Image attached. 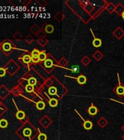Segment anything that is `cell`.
<instances>
[{
  "label": "cell",
  "instance_id": "obj_1",
  "mask_svg": "<svg viewBox=\"0 0 124 140\" xmlns=\"http://www.w3.org/2000/svg\"><path fill=\"white\" fill-rule=\"evenodd\" d=\"M88 113H89L91 115H96V113L98 112V110H97V108L95 106L92 105L91 107H90L88 108Z\"/></svg>",
  "mask_w": 124,
  "mask_h": 140
},
{
  "label": "cell",
  "instance_id": "obj_2",
  "mask_svg": "<svg viewBox=\"0 0 124 140\" xmlns=\"http://www.w3.org/2000/svg\"><path fill=\"white\" fill-rule=\"evenodd\" d=\"M83 127L86 130H90L93 127V124H92L91 121H86L83 123Z\"/></svg>",
  "mask_w": 124,
  "mask_h": 140
},
{
  "label": "cell",
  "instance_id": "obj_3",
  "mask_svg": "<svg viewBox=\"0 0 124 140\" xmlns=\"http://www.w3.org/2000/svg\"><path fill=\"white\" fill-rule=\"evenodd\" d=\"M77 82L78 83H80V85H84L86 83V77L84 75H80L78 77H77Z\"/></svg>",
  "mask_w": 124,
  "mask_h": 140
},
{
  "label": "cell",
  "instance_id": "obj_4",
  "mask_svg": "<svg viewBox=\"0 0 124 140\" xmlns=\"http://www.w3.org/2000/svg\"><path fill=\"white\" fill-rule=\"evenodd\" d=\"M23 135L24 136V137H30L31 136V134H32V131L30 129H28V128H26V129H23Z\"/></svg>",
  "mask_w": 124,
  "mask_h": 140
},
{
  "label": "cell",
  "instance_id": "obj_5",
  "mask_svg": "<svg viewBox=\"0 0 124 140\" xmlns=\"http://www.w3.org/2000/svg\"><path fill=\"white\" fill-rule=\"evenodd\" d=\"M39 59L40 61H45L47 60V55L44 51L40 52V53L39 55Z\"/></svg>",
  "mask_w": 124,
  "mask_h": 140
},
{
  "label": "cell",
  "instance_id": "obj_6",
  "mask_svg": "<svg viewBox=\"0 0 124 140\" xmlns=\"http://www.w3.org/2000/svg\"><path fill=\"white\" fill-rule=\"evenodd\" d=\"M93 45L96 47H99L102 45V40L97 38H94V41H93Z\"/></svg>",
  "mask_w": 124,
  "mask_h": 140
},
{
  "label": "cell",
  "instance_id": "obj_7",
  "mask_svg": "<svg viewBox=\"0 0 124 140\" xmlns=\"http://www.w3.org/2000/svg\"><path fill=\"white\" fill-rule=\"evenodd\" d=\"M36 107H37V108L39 110H42L45 108V104L42 101H39V102L37 103Z\"/></svg>",
  "mask_w": 124,
  "mask_h": 140
},
{
  "label": "cell",
  "instance_id": "obj_8",
  "mask_svg": "<svg viewBox=\"0 0 124 140\" xmlns=\"http://www.w3.org/2000/svg\"><path fill=\"white\" fill-rule=\"evenodd\" d=\"M48 93L50 95H57V89L54 86H51L48 89Z\"/></svg>",
  "mask_w": 124,
  "mask_h": 140
},
{
  "label": "cell",
  "instance_id": "obj_9",
  "mask_svg": "<svg viewBox=\"0 0 124 140\" xmlns=\"http://www.w3.org/2000/svg\"><path fill=\"white\" fill-rule=\"evenodd\" d=\"M22 59H23V61L25 64H29L31 61V56H29V55H25L23 57Z\"/></svg>",
  "mask_w": 124,
  "mask_h": 140
},
{
  "label": "cell",
  "instance_id": "obj_10",
  "mask_svg": "<svg viewBox=\"0 0 124 140\" xmlns=\"http://www.w3.org/2000/svg\"><path fill=\"white\" fill-rule=\"evenodd\" d=\"M44 64H45V66L46 68H50V67L53 66V61L51 59H47L46 61H45Z\"/></svg>",
  "mask_w": 124,
  "mask_h": 140
},
{
  "label": "cell",
  "instance_id": "obj_11",
  "mask_svg": "<svg viewBox=\"0 0 124 140\" xmlns=\"http://www.w3.org/2000/svg\"><path fill=\"white\" fill-rule=\"evenodd\" d=\"M49 104L50 107H56L58 104V101L56 99H50V101H49Z\"/></svg>",
  "mask_w": 124,
  "mask_h": 140
},
{
  "label": "cell",
  "instance_id": "obj_12",
  "mask_svg": "<svg viewBox=\"0 0 124 140\" xmlns=\"http://www.w3.org/2000/svg\"><path fill=\"white\" fill-rule=\"evenodd\" d=\"M7 125H8V123L6 120L4 119H2L0 121V128L1 129H4L6 127H7Z\"/></svg>",
  "mask_w": 124,
  "mask_h": 140
},
{
  "label": "cell",
  "instance_id": "obj_13",
  "mask_svg": "<svg viewBox=\"0 0 124 140\" xmlns=\"http://www.w3.org/2000/svg\"><path fill=\"white\" fill-rule=\"evenodd\" d=\"M16 117H17L18 119L22 120L25 117V113L23 112V111H18V112L16 113Z\"/></svg>",
  "mask_w": 124,
  "mask_h": 140
},
{
  "label": "cell",
  "instance_id": "obj_14",
  "mask_svg": "<svg viewBox=\"0 0 124 140\" xmlns=\"http://www.w3.org/2000/svg\"><path fill=\"white\" fill-rule=\"evenodd\" d=\"M116 92L118 95H124V86H119L117 88Z\"/></svg>",
  "mask_w": 124,
  "mask_h": 140
},
{
  "label": "cell",
  "instance_id": "obj_15",
  "mask_svg": "<svg viewBox=\"0 0 124 140\" xmlns=\"http://www.w3.org/2000/svg\"><path fill=\"white\" fill-rule=\"evenodd\" d=\"M11 48H12V47L10 45V43H8V42H5L3 45V50L4 51H10V50H11Z\"/></svg>",
  "mask_w": 124,
  "mask_h": 140
},
{
  "label": "cell",
  "instance_id": "obj_16",
  "mask_svg": "<svg viewBox=\"0 0 124 140\" xmlns=\"http://www.w3.org/2000/svg\"><path fill=\"white\" fill-rule=\"evenodd\" d=\"M28 83L29 84L31 85H35L37 84V80L34 78V77H30L29 80H28Z\"/></svg>",
  "mask_w": 124,
  "mask_h": 140
},
{
  "label": "cell",
  "instance_id": "obj_17",
  "mask_svg": "<svg viewBox=\"0 0 124 140\" xmlns=\"http://www.w3.org/2000/svg\"><path fill=\"white\" fill-rule=\"evenodd\" d=\"M26 91L29 93H31L34 91V86L28 84L26 86Z\"/></svg>",
  "mask_w": 124,
  "mask_h": 140
},
{
  "label": "cell",
  "instance_id": "obj_18",
  "mask_svg": "<svg viewBox=\"0 0 124 140\" xmlns=\"http://www.w3.org/2000/svg\"><path fill=\"white\" fill-rule=\"evenodd\" d=\"M45 31L47 33H52L53 31V27L51 25H48L45 27Z\"/></svg>",
  "mask_w": 124,
  "mask_h": 140
},
{
  "label": "cell",
  "instance_id": "obj_19",
  "mask_svg": "<svg viewBox=\"0 0 124 140\" xmlns=\"http://www.w3.org/2000/svg\"><path fill=\"white\" fill-rule=\"evenodd\" d=\"M38 140H47V136L45 134H39L38 136Z\"/></svg>",
  "mask_w": 124,
  "mask_h": 140
},
{
  "label": "cell",
  "instance_id": "obj_20",
  "mask_svg": "<svg viewBox=\"0 0 124 140\" xmlns=\"http://www.w3.org/2000/svg\"><path fill=\"white\" fill-rule=\"evenodd\" d=\"M31 61L34 64L38 63L39 61H40L39 59V56H31Z\"/></svg>",
  "mask_w": 124,
  "mask_h": 140
},
{
  "label": "cell",
  "instance_id": "obj_21",
  "mask_svg": "<svg viewBox=\"0 0 124 140\" xmlns=\"http://www.w3.org/2000/svg\"><path fill=\"white\" fill-rule=\"evenodd\" d=\"M39 53H40V52L38 50L34 49V50H33V51L31 52V56H39Z\"/></svg>",
  "mask_w": 124,
  "mask_h": 140
},
{
  "label": "cell",
  "instance_id": "obj_22",
  "mask_svg": "<svg viewBox=\"0 0 124 140\" xmlns=\"http://www.w3.org/2000/svg\"><path fill=\"white\" fill-rule=\"evenodd\" d=\"M72 72H75V73H78L79 72V66H73L72 68Z\"/></svg>",
  "mask_w": 124,
  "mask_h": 140
},
{
  "label": "cell",
  "instance_id": "obj_23",
  "mask_svg": "<svg viewBox=\"0 0 124 140\" xmlns=\"http://www.w3.org/2000/svg\"><path fill=\"white\" fill-rule=\"evenodd\" d=\"M5 75V69L4 68H0V77H3Z\"/></svg>",
  "mask_w": 124,
  "mask_h": 140
},
{
  "label": "cell",
  "instance_id": "obj_24",
  "mask_svg": "<svg viewBox=\"0 0 124 140\" xmlns=\"http://www.w3.org/2000/svg\"><path fill=\"white\" fill-rule=\"evenodd\" d=\"M122 17H123V18L124 19V13L122 14Z\"/></svg>",
  "mask_w": 124,
  "mask_h": 140
}]
</instances>
